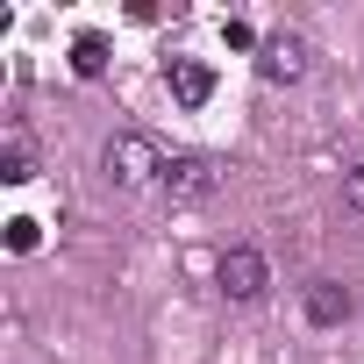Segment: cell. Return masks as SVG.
I'll list each match as a JSON object with an SVG mask.
<instances>
[{"label": "cell", "mask_w": 364, "mask_h": 364, "mask_svg": "<svg viewBox=\"0 0 364 364\" xmlns=\"http://www.w3.org/2000/svg\"><path fill=\"white\" fill-rule=\"evenodd\" d=\"M164 143L157 136H143V129H122V136H107V150H100V171L114 178L122 193H143V186H157L164 178Z\"/></svg>", "instance_id": "6da1fadb"}, {"label": "cell", "mask_w": 364, "mask_h": 364, "mask_svg": "<svg viewBox=\"0 0 364 364\" xmlns=\"http://www.w3.org/2000/svg\"><path fill=\"white\" fill-rule=\"evenodd\" d=\"M257 79H264V86H300V79H307V36H300V29L264 36V50H257Z\"/></svg>", "instance_id": "277c9868"}, {"label": "cell", "mask_w": 364, "mask_h": 364, "mask_svg": "<svg viewBox=\"0 0 364 364\" xmlns=\"http://www.w3.org/2000/svg\"><path fill=\"white\" fill-rule=\"evenodd\" d=\"M164 86L178 107H208L215 100V65L208 58H164Z\"/></svg>", "instance_id": "5b68a950"}, {"label": "cell", "mask_w": 364, "mask_h": 364, "mask_svg": "<svg viewBox=\"0 0 364 364\" xmlns=\"http://www.w3.org/2000/svg\"><path fill=\"white\" fill-rule=\"evenodd\" d=\"M215 286H222L229 300H264V286H272V264H264V250H250V243H229V250H222V264H215Z\"/></svg>", "instance_id": "3957f363"}, {"label": "cell", "mask_w": 364, "mask_h": 364, "mask_svg": "<svg viewBox=\"0 0 364 364\" xmlns=\"http://www.w3.org/2000/svg\"><path fill=\"white\" fill-rule=\"evenodd\" d=\"M36 243H43V222H29V215H15V222H8V250H15V257H29Z\"/></svg>", "instance_id": "9c48e42d"}, {"label": "cell", "mask_w": 364, "mask_h": 364, "mask_svg": "<svg viewBox=\"0 0 364 364\" xmlns=\"http://www.w3.org/2000/svg\"><path fill=\"white\" fill-rule=\"evenodd\" d=\"M222 43H229V50H264V43H257V29H250V22H222Z\"/></svg>", "instance_id": "8fae6325"}, {"label": "cell", "mask_w": 364, "mask_h": 364, "mask_svg": "<svg viewBox=\"0 0 364 364\" xmlns=\"http://www.w3.org/2000/svg\"><path fill=\"white\" fill-rule=\"evenodd\" d=\"M343 208H350V215H364V164H350V171H343Z\"/></svg>", "instance_id": "30bf717a"}, {"label": "cell", "mask_w": 364, "mask_h": 364, "mask_svg": "<svg viewBox=\"0 0 364 364\" xmlns=\"http://www.w3.org/2000/svg\"><path fill=\"white\" fill-rule=\"evenodd\" d=\"M157 193H164L171 208H200V200L222 193V164H215L208 150H171V164H164V178H157Z\"/></svg>", "instance_id": "7a4b0ae2"}, {"label": "cell", "mask_w": 364, "mask_h": 364, "mask_svg": "<svg viewBox=\"0 0 364 364\" xmlns=\"http://www.w3.org/2000/svg\"><path fill=\"white\" fill-rule=\"evenodd\" d=\"M0 178H8V186H29V178H36V143H29V136H8V143H0Z\"/></svg>", "instance_id": "52a82bcc"}, {"label": "cell", "mask_w": 364, "mask_h": 364, "mask_svg": "<svg viewBox=\"0 0 364 364\" xmlns=\"http://www.w3.org/2000/svg\"><path fill=\"white\" fill-rule=\"evenodd\" d=\"M300 307H307V321H314V328H336V321H350V286L314 279V286L300 293Z\"/></svg>", "instance_id": "8992f818"}, {"label": "cell", "mask_w": 364, "mask_h": 364, "mask_svg": "<svg viewBox=\"0 0 364 364\" xmlns=\"http://www.w3.org/2000/svg\"><path fill=\"white\" fill-rule=\"evenodd\" d=\"M72 72H79V79H100V72H107V36H100V29L72 36Z\"/></svg>", "instance_id": "ba28073f"}]
</instances>
